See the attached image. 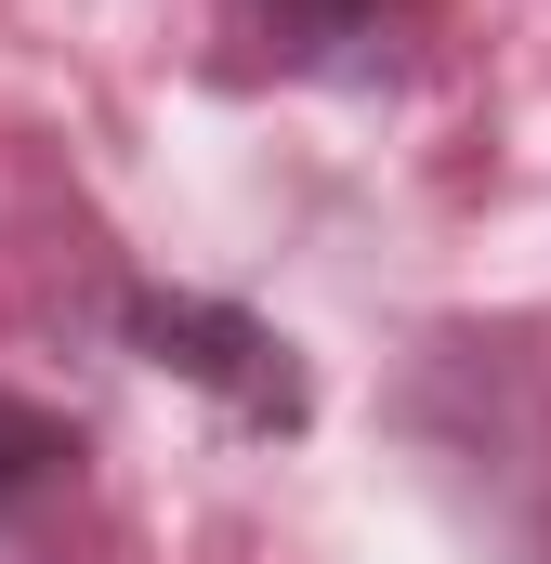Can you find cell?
Segmentation results:
<instances>
[{
    "mask_svg": "<svg viewBox=\"0 0 551 564\" xmlns=\"http://www.w3.org/2000/svg\"><path fill=\"white\" fill-rule=\"evenodd\" d=\"M250 13L302 79H381L408 40V0H250Z\"/></svg>",
    "mask_w": 551,
    "mask_h": 564,
    "instance_id": "obj_2",
    "label": "cell"
},
{
    "mask_svg": "<svg viewBox=\"0 0 551 564\" xmlns=\"http://www.w3.org/2000/svg\"><path fill=\"white\" fill-rule=\"evenodd\" d=\"M119 341H132L144 368L197 381L224 421H250V433H302V421H315L302 355L276 341L250 302H210V289H158V276H132V289H119Z\"/></svg>",
    "mask_w": 551,
    "mask_h": 564,
    "instance_id": "obj_1",
    "label": "cell"
},
{
    "mask_svg": "<svg viewBox=\"0 0 551 564\" xmlns=\"http://www.w3.org/2000/svg\"><path fill=\"white\" fill-rule=\"evenodd\" d=\"M66 473H79V433L53 421V408H26V394H0V525L26 499H53Z\"/></svg>",
    "mask_w": 551,
    "mask_h": 564,
    "instance_id": "obj_3",
    "label": "cell"
}]
</instances>
